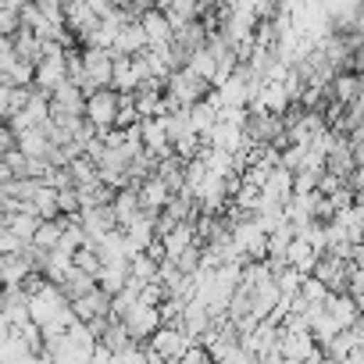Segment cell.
Masks as SVG:
<instances>
[{"label":"cell","mask_w":364,"mask_h":364,"mask_svg":"<svg viewBox=\"0 0 364 364\" xmlns=\"http://www.w3.org/2000/svg\"><path fill=\"white\" fill-rule=\"evenodd\" d=\"M125 325H129V332H132L136 343H150V336L164 325V318H161V307L136 300V304L129 307V314H125Z\"/></svg>","instance_id":"2"},{"label":"cell","mask_w":364,"mask_h":364,"mask_svg":"<svg viewBox=\"0 0 364 364\" xmlns=\"http://www.w3.org/2000/svg\"><path fill=\"white\" fill-rule=\"evenodd\" d=\"M154 4H157V8H161V11H168V8H171V4H175V0H154Z\"/></svg>","instance_id":"7"},{"label":"cell","mask_w":364,"mask_h":364,"mask_svg":"<svg viewBox=\"0 0 364 364\" xmlns=\"http://www.w3.org/2000/svg\"><path fill=\"white\" fill-rule=\"evenodd\" d=\"M118 107H122V93L114 86H100L86 100V118L93 125H100V129H111L118 122Z\"/></svg>","instance_id":"1"},{"label":"cell","mask_w":364,"mask_h":364,"mask_svg":"<svg viewBox=\"0 0 364 364\" xmlns=\"http://www.w3.org/2000/svg\"><path fill=\"white\" fill-rule=\"evenodd\" d=\"M0 29H4V36H15L22 29V11L18 8H4L0 11Z\"/></svg>","instance_id":"6"},{"label":"cell","mask_w":364,"mask_h":364,"mask_svg":"<svg viewBox=\"0 0 364 364\" xmlns=\"http://www.w3.org/2000/svg\"><path fill=\"white\" fill-rule=\"evenodd\" d=\"M68 54V50H65ZM65 54H58V58H43L40 65H36V86L43 90V93H54L65 79H68V58Z\"/></svg>","instance_id":"4"},{"label":"cell","mask_w":364,"mask_h":364,"mask_svg":"<svg viewBox=\"0 0 364 364\" xmlns=\"http://www.w3.org/2000/svg\"><path fill=\"white\" fill-rule=\"evenodd\" d=\"M143 29H146V36H150V47H168V43L175 40V22H171L168 11H161V8H150V11L143 15Z\"/></svg>","instance_id":"5"},{"label":"cell","mask_w":364,"mask_h":364,"mask_svg":"<svg viewBox=\"0 0 364 364\" xmlns=\"http://www.w3.org/2000/svg\"><path fill=\"white\" fill-rule=\"evenodd\" d=\"M146 47H150V36H146V29H143V18H132V22H125V26L118 29V40H114L111 54H114V58H122V54H143Z\"/></svg>","instance_id":"3"}]
</instances>
